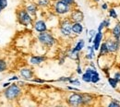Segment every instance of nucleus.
<instances>
[{
  "mask_svg": "<svg viewBox=\"0 0 120 107\" xmlns=\"http://www.w3.org/2000/svg\"><path fill=\"white\" fill-rule=\"evenodd\" d=\"M68 18H69V19L72 22H83V20H84V14H83V12L79 8L73 7L71 12L68 15Z\"/></svg>",
  "mask_w": 120,
  "mask_h": 107,
  "instance_id": "obj_8",
  "label": "nucleus"
},
{
  "mask_svg": "<svg viewBox=\"0 0 120 107\" xmlns=\"http://www.w3.org/2000/svg\"><path fill=\"white\" fill-rule=\"evenodd\" d=\"M104 41H105V44H106V46H107V49H108L110 55H116L119 52L120 41L115 40V39L112 38L111 36L106 37Z\"/></svg>",
  "mask_w": 120,
  "mask_h": 107,
  "instance_id": "obj_6",
  "label": "nucleus"
},
{
  "mask_svg": "<svg viewBox=\"0 0 120 107\" xmlns=\"http://www.w3.org/2000/svg\"><path fill=\"white\" fill-rule=\"evenodd\" d=\"M110 36L114 38L115 40L120 41V22L117 21L115 23V25L112 27L110 31Z\"/></svg>",
  "mask_w": 120,
  "mask_h": 107,
  "instance_id": "obj_14",
  "label": "nucleus"
},
{
  "mask_svg": "<svg viewBox=\"0 0 120 107\" xmlns=\"http://www.w3.org/2000/svg\"><path fill=\"white\" fill-rule=\"evenodd\" d=\"M27 12L30 14L31 17H36L37 14H38V11H39V7L38 6L36 5V3H30L28 5H26V7H24Z\"/></svg>",
  "mask_w": 120,
  "mask_h": 107,
  "instance_id": "obj_15",
  "label": "nucleus"
},
{
  "mask_svg": "<svg viewBox=\"0 0 120 107\" xmlns=\"http://www.w3.org/2000/svg\"><path fill=\"white\" fill-rule=\"evenodd\" d=\"M116 90H117V91L119 92V93H120V83L118 84V87H117V89H116Z\"/></svg>",
  "mask_w": 120,
  "mask_h": 107,
  "instance_id": "obj_43",
  "label": "nucleus"
},
{
  "mask_svg": "<svg viewBox=\"0 0 120 107\" xmlns=\"http://www.w3.org/2000/svg\"><path fill=\"white\" fill-rule=\"evenodd\" d=\"M22 94L21 87L16 83H12L8 86L4 91V96L8 101H15Z\"/></svg>",
  "mask_w": 120,
  "mask_h": 107,
  "instance_id": "obj_4",
  "label": "nucleus"
},
{
  "mask_svg": "<svg viewBox=\"0 0 120 107\" xmlns=\"http://www.w3.org/2000/svg\"><path fill=\"white\" fill-rule=\"evenodd\" d=\"M82 94V105H90L95 101V96L90 93H81Z\"/></svg>",
  "mask_w": 120,
  "mask_h": 107,
  "instance_id": "obj_16",
  "label": "nucleus"
},
{
  "mask_svg": "<svg viewBox=\"0 0 120 107\" xmlns=\"http://www.w3.org/2000/svg\"><path fill=\"white\" fill-rule=\"evenodd\" d=\"M101 8H102L103 10H108L109 6H108V4H107V3L104 2V3H102V4H101Z\"/></svg>",
  "mask_w": 120,
  "mask_h": 107,
  "instance_id": "obj_36",
  "label": "nucleus"
},
{
  "mask_svg": "<svg viewBox=\"0 0 120 107\" xmlns=\"http://www.w3.org/2000/svg\"><path fill=\"white\" fill-rule=\"evenodd\" d=\"M96 31L95 30H89V31H87V33H86V35H87V37H88V42L91 44V42H92V40H93V38H94V36H95V33H96Z\"/></svg>",
  "mask_w": 120,
  "mask_h": 107,
  "instance_id": "obj_27",
  "label": "nucleus"
},
{
  "mask_svg": "<svg viewBox=\"0 0 120 107\" xmlns=\"http://www.w3.org/2000/svg\"><path fill=\"white\" fill-rule=\"evenodd\" d=\"M19 75L25 80H30L34 77V71L28 66H24L19 69Z\"/></svg>",
  "mask_w": 120,
  "mask_h": 107,
  "instance_id": "obj_11",
  "label": "nucleus"
},
{
  "mask_svg": "<svg viewBox=\"0 0 120 107\" xmlns=\"http://www.w3.org/2000/svg\"><path fill=\"white\" fill-rule=\"evenodd\" d=\"M1 11H2V8H1V7H0V13H1Z\"/></svg>",
  "mask_w": 120,
  "mask_h": 107,
  "instance_id": "obj_44",
  "label": "nucleus"
},
{
  "mask_svg": "<svg viewBox=\"0 0 120 107\" xmlns=\"http://www.w3.org/2000/svg\"><path fill=\"white\" fill-rule=\"evenodd\" d=\"M90 66V67H91V68H93V69H96V70H97V66H96L95 63L92 61V60L90 61V66Z\"/></svg>",
  "mask_w": 120,
  "mask_h": 107,
  "instance_id": "obj_38",
  "label": "nucleus"
},
{
  "mask_svg": "<svg viewBox=\"0 0 120 107\" xmlns=\"http://www.w3.org/2000/svg\"><path fill=\"white\" fill-rule=\"evenodd\" d=\"M71 25H72V21L69 19L68 17H63L58 22V31H59L60 35L65 38H72L74 37L72 30H71Z\"/></svg>",
  "mask_w": 120,
  "mask_h": 107,
  "instance_id": "obj_2",
  "label": "nucleus"
},
{
  "mask_svg": "<svg viewBox=\"0 0 120 107\" xmlns=\"http://www.w3.org/2000/svg\"><path fill=\"white\" fill-rule=\"evenodd\" d=\"M8 69V63L4 59H0V73L5 72Z\"/></svg>",
  "mask_w": 120,
  "mask_h": 107,
  "instance_id": "obj_29",
  "label": "nucleus"
},
{
  "mask_svg": "<svg viewBox=\"0 0 120 107\" xmlns=\"http://www.w3.org/2000/svg\"><path fill=\"white\" fill-rule=\"evenodd\" d=\"M8 7V0H0V7L3 9H5Z\"/></svg>",
  "mask_w": 120,
  "mask_h": 107,
  "instance_id": "obj_34",
  "label": "nucleus"
},
{
  "mask_svg": "<svg viewBox=\"0 0 120 107\" xmlns=\"http://www.w3.org/2000/svg\"><path fill=\"white\" fill-rule=\"evenodd\" d=\"M76 72L78 75H81L83 73V70L81 68V66H80V62L79 63H77V68H76Z\"/></svg>",
  "mask_w": 120,
  "mask_h": 107,
  "instance_id": "obj_33",
  "label": "nucleus"
},
{
  "mask_svg": "<svg viewBox=\"0 0 120 107\" xmlns=\"http://www.w3.org/2000/svg\"><path fill=\"white\" fill-rule=\"evenodd\" d=\"M90 77H91V74L86 71L81 74V80L85 83H90Z\"/></svg>",
  "mask_w": 120,
  "mask_h": 107,
  "instance_id": "obj_24",
  "label": "nucleus"
},
{
  "mask_svg": "<svg viewBox=\"0 0 120 107\" xmlns=\"http://www.w3.org/2000/svg\"><path fill=\"white\" fill-rule=\"evenodd\" d=\"M118 67H119V68H120V63H119V64H118Z\"/></svg>",
  "mask_w": 120,
  "mask_h": 107,
  "instance_id": "obj_45",
  "label": "nucleus"
},
{
  "mask_svg": "<svg viewBox=\"0 0 120 107\" xmlns=\"http://www.w3.org/2000/svg\"><path fill=\"white\" fill-rule=\"evenodd\" d=\"M62 1L71 7H76V0H62Z\"/></svg>",
  "mask_w": 120,
  "mask_h": 107,
  "instance_id": "obj_31",
  "label": "nucleus"
},
{
  "mask_svg": "<svg viewBox=\"0 0 120 107\" xmlns=\"http://www.w3.org/2000/svg\"><path fill=\"white\" fill-rule=\"evenodd\" d=\"M105 30V26H104V23H103V21L99 24V26H98V28H97V31H104Z\"/></svg>",
  "mask_w": 120,
  "mask_h": 107,
  "instance_id": "obj_37",
  "label": "nucleus"
},
{
  "mask_svg": "<svg viewBox=\"0 0 120 107\" xmlns=\"http://www.w3.org/2000/svg\"><path fill=\"white\" fill-rule=\"evenodd\" d=\"M84 47H85V41H84L83 39H79V40L75 44V45L73 46L71 49H72L74 52H79V53H80V52L84 49Z\"/></svg>",
  "mask_w": 120,
  "mask_h": 107,
  "instance_id": "obj_19",
  "label": "nucleus"
},
{
  "mask_svg": "<svg viewBox=\"0 0 120 107\" xmlns=\"http://www.w3.org/2000/svg\"><path fill=\"white\" fill-rule=\"evenodd\" d=\"M96 55H95V50L93 49L92 45H88L87 48H86V54L84 55V58L86 60H89V61H91L95 58Z\"/></svg>",
  "mask_w": 120,
  "mask_h": 107,
  "instance_id": "obj_17",
  "label": "nucleus"
},
{
  "mask_svg": "<svg viewBox=\"0 0 120 107\" xmlns=\"http://www.w3.org/2000/svg\"><path fill=\"white\" fill-rule=\"evenodd\" d=\"M108 107H120V101L117 99H110V102L107 104Z\"/></svg>",
  "mask_w": 120,
  "mask_h": 107,
  "instance_id": "obj_26",
  "label": "nucleus"
},
{
  "mask_svg": "<svg viewBox=\"0 0 120 107\" xmlns=\"http://www.w3.org/2000/svg\"><path fill=\"white\" fill-rule=\"evenodd\" d=\"M32 27H33L34 31H36L37 33L48 31L47 23L45 22V19H42V18H39V19L34 20V21H33V24H32Z\"/></svg>",
  "mask_w": 120,
  "mask_h": 107,
  "instance_id": "obj_9",
  "label": "nucleus"
},
{
  "mask_svg": "<svg viewBox=\"0 0 120 107\" xmlns=\"http://www.w3.org/2000/svg\"><path fill=\"white\" fill-rule=\"evenodd\" d=\"M116 55H117V62H118L117 64H119V63H120V50H119V52H118Z\"/></svg>",
  "mask_w": 120,
  "mask_h": 107,
  "instance_id": "obj_41",
  "label": "nucleus"
},
{
  "mask_svg": "<svg viewBox=\"0 0 120 107\" xmlns=\"http://www.w3.org/2000/svg\"><path fill=\"white\" fill-rule=\"evenodd\" d=\"M68 83H69L70 85H73V86H77V87H79V86L81 85L80 80H79L78 77H73L70 78V80H69Z\"/></svg>",
  "mask_w": 120,
  "mask_h": 107,
  "instance_id": "obj_28",
  "label": "nucleus"
},
{
  "mask_svg": "<svg viewBox=\"0 0 120 107\" xmlns=\"http://www.w3.org/2000/svg\"><path fill=\"white\" fill-rule=\"evenodd\" d=\"M19 79V77L14 76V77H10V78L8 79V81H10V82H11V81H13V80H17V81H18Z\"/></svg>",
  "mask_w": 120,
  "mask_h": 107,
  "instance_id": "obj_39",
  "label": "nucleus"
},
{
  "mask_svg": "<svg viewBox=\"0 0 120 107\" xmlns=\"http://www.w3.org/2000/svg\"><path fill=\"white\" fill-rule=\"evenodd\" d=\"M116 80H117V82L120 83V68L118 67V66H117V68H116L113 72H112V76Z\"/></svg>",
  "mask_w": 120,
  "mask_h": 107,
  "instance_id": "obj_25",
  "label": "nucleus"
},
{
  "mask_svg": "<svg viewBox=\"0 0 120 107\" xmlns=\"http://www.w3.org/2000/svg\"><path fill=\"white\" fill-rule=\"evenodd\" d=\"M71 30H72V33L74 36H79L82 34V32L84 31V26L82 22H72Z\"/></svg>",
  "mask_w": 120,
  "mask_h": 107,
  "instance_id": "obj_13",
  "label": "nucleus"
},
{
  "mask_svg": "<svg viewBox=\"0 0 120 107\" xmlns=\"http://www.w3.org/2000/svg\"><path fill=\"white\" fill-rule=\"evenodd\" d=\"M67 90L68 91H72V92H80V90L77 87H74V86H67Z\"/></svg>",
  "mask_w": 120,
  "mask_h": 107,
  "instance_id": "obj_35",
  "label": "nucleus"
},
{
  "mask_svg": "<svg viewBox=\"0 0 120 107\" xmlns=\"http://www.w3.org/2000/svg\"><path fill=\"white\" fill-rule=\"evenodd\" d=\"M108 16L110 18L112 19H117L118 18V14H117V11L115 7H110L108 8Z\"/></svg>",
  "mask_w": 120,
  "mask_h": 107,
  "instance_id": "obj_23",
  "label": "nucleus"
},
{
  "mask_svg": "<svg viewBox=\"0 0 120 107\" xmlns=\"http://www.w3.org/2000/svg\"><path fill=\"white\" fill-rule=\"evenodd\" d=\"M47 60V56L46 55H31L29 59V63L31 66H39L42 65L43 63H45Z\"/></svg>",
  "mask_w": 120,
  "mask_h": 107,
  "instance_id": "obj_12",
  "label": "nucleus"
},
{
  "mask_svg": "<svg viewBox=\"0 0 120 107\" xmlns=\"http://www.w3.org/2000/svg\"><path fill=\"white\" fill-rule=\"evenodd\" d=\"M36 5L39 8H48L52 6V0H36Z\"/></svg>",
  "mask_w": 120,
  "mask_h": 107,
  "instance_id": "obj_20",
  "label": "nucleus"
},
{
  "mask_svg": "<svg viewBox=\"0 0 120 107\" xmlns=\"http://www.w3.org/2000/svg\"><path fill=\"white\" fill-rule=\"evenodd\" d=\"M92 1H93L94 3H96V4H97V3H100V1H101V0H92Z\"/></svg>",
  "mask_w": 120,
  "mask_h": 107,
  "instance_id": "obj_42",
  "label": "nucleus"
},
{
  "mask_svg": "<svg viewBox=\"0 0 120 107\" xmlns=\"http://www.w3.org/2000/svg\"><path fill=\"white\" fill-rule=\"evenodd\" d=\"M119 101H120V99H119Z\"/></svg>",
  "mask_w": 120,
  "mask_h": 107,
  "instance_id": "obj_47",
  "label": "nucleus"
},
{
  "mask_svg": "<svg viewBox=\"0 0 120 107\" xmlns=\"http://www.w3.org/2000/svg\"><path fill=\"white\" fill-rule=\"evenodd\" d=\"M107 82H108L109 86H110L112 89H114V90H116L117 87H118V84H119V83L117 82V80H116L113 77H111V76L107 77Z\"/></svg>",
  "mask_w": 120,
  "mask_h": 107,
  "instance_id": "obj_21",
  "label": "nucleus"
},
{
  "mask_svg": "<svg viewBox=\"0 0 120 107\" xmlns=\"http://www.w3.org/2000/svg\"><path fill=\"white\" fill-rule=\"evenodd\" d=\"M73 7H69L66 3H64L62 0H55L52 3V9L54 13L58 17H68L69 13L71 12Z\"/></svg>",
  "mask_w": 120,
  "mask_h": 107,
  "instance_id": "obj_3",
  "label": "nucleus"
},
{
  "mask_svg": "<svg viewBox=\"0 0 120 107\" xmlns=\"http://www.w3.org/2000/svg\"><path fill=\"white\" fill-rule=\"evenodd\" d=\"M67 103L69 106H82V94L78 92H73L67 98Z\"/></svg>",
  "mask_w": 120,
  "mask_h": 107,
  "instance_id": "obj_7",
  "label": "nucleus"
},
{
  "mask_svg": "<svg viewBox=\"0 0 120 107\" xmlns=\"http://www.w3.org/2000/svg\"><path fill=\"white\" fill-rule=\"evenodd\" d=\"M98 52H99L98 57H104V56H108V55H110L109 51H108V49H107V46L105 44V41L102 42V44H101V45H100V48H99Z\"/></svg>",
  "mask_w": 120,
  "mask_h": 107,
  "instance_id": "obj_18",
  "label": "nucleus"
},
{
  "mask_svg": "<svg viewBox=\"0 0 120 107\" xmlns=\"http://www.w3.org/2000/svg\"><path fill=\"white\" fill-rule=\"evenodd\" d=\"M104 40H105V33H104V31H96L95 36H94V38H93V40L91 42L92 47L95 50V52H97L99 50L100 45H101V44H102V42Z\"/></svg>",
  "mask_w": 120,
  "mask_h": 107,
  "instance_id": "obj_10",
  "label": "nucleus"
},
{
  "mask_svg": "<svg viewBox=\"0 0 120 107\" xmlns=\"http://www.w3.org/2000/svg\"><path fill=\"white\" fill-rule=\"evenodd\" d=\"M103 23H104L105 29H109L110 26H111V24H112V20H111V18H105V19L103 20Z\"/></svg>",
  "mask_w": 120,
  "mask_h": 107,
  "instance_id": "obj_30",
  "label": "nucleus"
},
{
  "mask_svg": "<svg viewBox=\"0 0 120 107\" xmlns=\"http://www.w3.org/2000/svg\"><path fill=\"white\" fill-rule=\"evenodd\" d=\"M52 1H55V0H52Z\"/></svg>",
  "mask_w": 120,
  "mask_h": 107,
  "instance_id": "obj_46",
  "label": "nucleus"
},
{
  "mask_svg": "<svg viewBox=\"0 0 120 107\" xmlns=\"http://www.w3.org/2000/svg\"><path fill=\"white\" fill-rule=\"evenodd\" d=\"M37 41L40 44L45 47V48H52L56 44L57 40L54 36V34L49 31L40 32L37 34Z\"/></svg>",
  "mask_w": 120,
  "mask_h": 107,
  "instance_id": "obj_1",
  "label": "nucleus"
},
{
  "mask_svg": "<svg viewBox=\"0 0 120 107\" xmlns=\"http://www.w3.org/2000/svg\"><path fill=\"white\" fill-rule=\"evenodd\" d=\"M71 77H60L56 81H58V82H68Z\"/></svg>",
  "mask_w": 120,
  "mask_h": 107,
  "instance_id": "obj_32",
  "label": "nucleus"
},
{
  "mask_svg": "<svg viewBox=\"0 0 120 107\" xmlns=\"http://www.w3.org/2000/svg\"><path fill=\"white\" fill-rule=\"evenodd\" d=\"M101 80V77H100V74L99 72L96 70L94 73L91 74V77H90V83L92 84H97L98 82H100Z\"/></svg>",
  "mask_w": 120,
  "mask_h": 107,
  "instance_id": "obj_22",
  "label": "nucleus"
},
{
  "mask_svg": "<svg viewBox=\"0 0 120 107\" xmlns=\"http://www.w3.org/2000/svg\"><path fill=\"white\" fill-rule=\"evenodd\" d=\"M10 84H11V83H10V81H8V82L3 83V85H2V86H3V88H7V87H8V86H9Z\"/></svg>",
  "mask_w": 120,
  "mask_h": 107,
  "instance_id": "obj_40",
  "label": "nucleus"
},
{
  "mask_svg": "<svg viewBox=\"0 0 120 107\" xmlns=\"http://www.w3.org/2000/svg\"><path fill=\"white\" fill-rule=\"evenodd\" d=\"M17 19L18 22L24 26V27H29V26H32L33 24V17L27 12V10L25 8H21L19 10H18L17 12Z\"/></svg>",
  "mask_w": 120,
  "mask_h": 107,
  "instance_id": "obj_5",
  "label": "nucleus"
}]
</instances>
